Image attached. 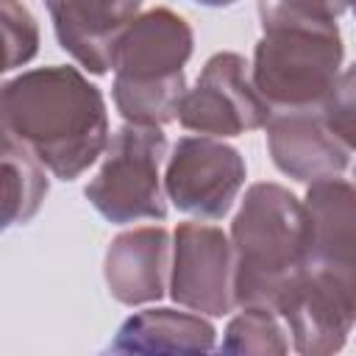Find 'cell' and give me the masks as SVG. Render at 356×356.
Returning a JSON list of instances; mask_svg holds the SVG:
<instances>
[{"mask_svg": "<svg viewBox=\"0 0 356 356\" xmlns=\"http://www.w3.org/2000/svg\"><path fill=\"white\" fill-rule=\"evenodd\" d=\"M44 164L17 139L3 136V225H25L47 197Z\"/></svg>", "mask_w": 356, "mask_h": 356, "instance_id": "5bb4252c", "label": "cell"}, {"mask_svg": "<svg viewBox=\"0 0 356 356\" xmlns=\"http://www.w3.org/2000/svg\"><path fill=\"white\" fill-rule=\"evenodd\" d=\"M3 134L58 181H75L108 147L103 92L75 67H36L3 83Z\"/></svg>", "mask_w": 356, "mask_h": 356, "instance_id": "6da1fadb", "label": "cell"}, {"mask_svg": "<svg viewBox=\"0 0 356 356\" xmlns=\"http://www.w3.org/2000/svg\"><path fill=\"white\" fill-rule=\"evenodd\" d=\"M320 117L348 150H356V64L339 72L320 106Z\"/></svg>", "mask_w": 356, "mask_h": 356, "instance_id": "2e32d148", "label": "cell"}, {"mask_svg": "<svg viewBox=\"0 0 356 356\" xmlns=\"http://www.w3.org/2000/svg\"><path fill=\"white\" fill-rule=\"evenodd\" d=\"M245 159L217 136H181L167 159L164 192L184 214L220 220L245 186Z\"/></svg>", "mask_w": 356, "mask_h": 356, "instance_id": "52a82bcc", "label": "cell"}, {"mask_svg": "<svg viewBox=\"0 0 356 356\" xmlns=\"http://www.w3.org/2000/svg\"><path fill=\"white\" fill-rule=\"evenodd\" d=\"M236 306L278 309L306 267V209L286 186H248L231 222Z\"/></svg>", "mask_w": 356, "mask_h": 356, "instance_id": "7a4b0ae2", "label": "cell"}, {"mask_svg": "<svg viewBox=\"0 0 356 356\" xmlns=\"http://www.w3.org/2000/svg\"><path fill=\"white\" fill-rule=\"evenodd\" d=\"M353 178H356V167H353Z\"/></svg>", "mask_w": 356, "mask_h": 356, "instance_id": "44dd1931", "label": "cell"}, {"mask_svg": "<svg viewBox=\"0 0 356 356\" xmlns=\"http://www.w3.org/2000/svg\"><path fill=\"white\" fill-rule=\"evenodd\" d=\"M58 47L92 75L114 70L120 36L136 19L142 0H44Z\"/></svg>", "mask_w": 356, "mask_h": 356, "instance_id": "30bf717a", "label": "cell"}, {"mask_svg": "<svg viewBox=\"0 0 356 356\" xmlns=\"http://www.w3.org/2000/svg\"><path fill=\"white\" fill-rule=\"evenodd\" d=\"M167 156V136L156 125L125 122L106 147L97 175L83 195L108 222L125 225L134 220H164L167 203L159 167Z\"/></svg>", "mask_w": 356, "mask_h": 356, "instance_id": "5b68a950", "label": "cell"}, {"mask_svg": "<svg viewBox=\"0 0 356 356\" xmlns=\"http://www.w3.org/2000/svg\"><path fill=\"white\" fill-rule=\"evenodd\" d=\"M220 350L245 356H284L289 350V339L281 325V314L267 306H242V312L231 317Z\"/></svg>", "mask_w": 356, "mask_h": 356, "instance_id": "9a60e30c", "label": "cell"}, {"mask_svg": "<svg viewBox=\"0 0 356 356\" xmlns=\"http://www.w3.org/2000/svg\"><path fill=\"white\" fill-rule=\"evenodd\" d=\"M267 150L273 164L300 184L337 178L348 167V147L317 111L273 114L267 122Z\"/></svg>", "mask_w": 356, "mask_h": 356, "instance_id": "8fae6325", "label": "cell"}, {"mask_svg": "<svg viewBox=\"0 0 356 356\" xmlns=\"http://www.w3.org/2000/svg\"><path fill=\"white\" fill-rule=\"evenodd\" d=\"M0 14H3V39H6L3 70H17L39 53V25L19 0H0Z\"/></svg>", "mask_w": 356, "mask_h": 356, "instance_id": "e0dca14e", "label": "cell"}, {"mask_svg": "<svg viewBox=\"0 0 356 356\" xmlns=\"http://www.w3.org/2000/svg\"><path fill=\"white\" fill-rule=\"evenodd\" d=\"M170 267V234L161 225L122 231L111 239L103 261V278L114 300L125 306L164 298Z\"/></svg>", "mask_w": 356, "mask_h": 356, "instance_id": "7c38bea8", "label": "cell"}, {"mask_svg": "<svg viewBox=\"0 0 356 356\" xmlns=\"http://www.w3.org/2000/svg\"><path fill=\"white\" fill-rule=\"evenodd\" d=\"M306 267L356 303V186L337 178L314 181L303 197Z\"/></svg>", "mask_w": 356, "mask_h": 356, "instance_id": "9c48e42d", "label": "cell"}, {"mask_svg": "<svg viewBox=\"0 0 356 356\" xmlns=\"http://www.w3.org/2000/svg\"><path fill=\"white\" fill-rule=\"evenodd\" d=\"M348 0H259V19H312V22H337Z\"/></svg>", "mask_w": 356, "mask_h": 356, "instance_id": "ac0fdd59", "label": "cell"}, {"mask_svg": "<svg viewBox=\"0 0 356 356\" xmlns=\"http://www.w3.org/2000/svg\"><path fill=\"white\" fill-rule=\"evenodd\" d=\"M170 298L192 312L222 317L234 300V248L217 225L181 222L172 236Z\"/></svg>", "mask_w": 356, "mask_h": 356, "instance_id": "ba28073f", "label": "cell"}, {"mask_svg": "<svg viewBox=\"0 0 356 356\" xmlns=\"http://www.w3.org/2000/svg\"><path fill=\"white\" fill-rule=\"evenodd\" d=\"M270 117V103L256 92L253 78H248V61L231 50L214 53L203 64L178 108V122L186 131L217 139L267 128Z\"/></svg>", "mask_w": 356, "mask_h": 356, "instance_id": "8992f818", "label": "cell"}, {"mask_svg": "<svg viewBox=\"0 0 356 356\" xmlns=\"http://www.w3.org/2000/svg\"><path fill=\"white\" fill-rule=\"evenodd\" d=\"M345 44L337 22H261L253 50V86L278 111H320L339 78Z\"/></svg>", "mask_w": 356, "mask_h": 356, "instance_id": "277c9868", "label": "cell"}, {"mask_svg": "<svg viewBox=\"0 0 356 356\" xmlns=\"http://www.w3.org/2000/svg\"><path fill=\"white\" fill-rule=\"evenodd\" d=\"M348 8L353 11V17H356V0H348Z\"/></svg>", "mask_w": 356, "mask_h": 356, "instance_id": "ffe728a7", "label": "cell"}, {"mask_svg": "<svg viewBox=\"0 0 356 356\" xmlns=\"http://www.w3.org/2000/svg\"><path fill=\"white\" fill-rule=\"evenodd\" d=\"M197 6H209V8H225V6H234L236 0H192Z\"/></svg>", "mask_w": 356, "mask_h": 356, "instance_id": "d6986e66", "label": "cell"}, {"mask_svg": "<svg viewBox=\"0 0 356 356\" xmlns=\"http://www.w3.org/2000/svg\"><path fill=\"white\" fill-rule=\"evenodd\" d=\"M217 331L209 320L175 309H142L120 328L111 353H209L214 350Z\"/></svg>", "mask_w": 356, "mask_h": 356, "instance_id": "4fadbf2b", "label": "cell"}, {"mask_svg": "<svg viewBox=\"0 0 356 356\" xmlns=\"http://www.w3.org/2000/svg\"><path fill=\"white\" fill-rule=\"evenodd\" d=\"M192 47V25L170 8H150L128 25L117 42L111 83L114 106L125 122L161 128L178 120Z\"/></svg>", "mask_w": 356, "mask_h": 356, "instance_id": "3957f363", "label": "cell"}]
</instances>
